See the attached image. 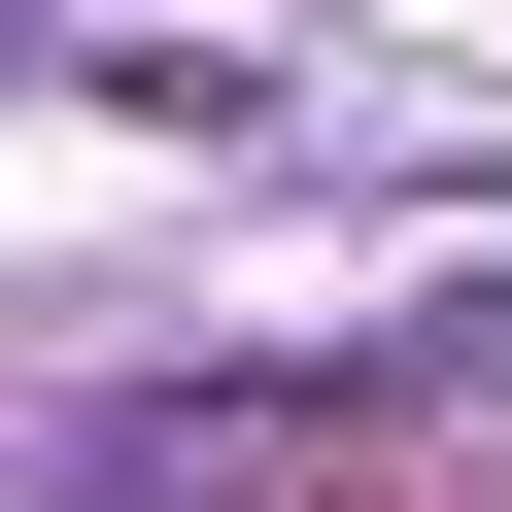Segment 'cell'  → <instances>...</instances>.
<instances>
[{
    "label": "cell",
    "mask_w": 512,
    "mask_h": 512,
    "mask_svg": "<svg viewBox=\"0 0 512 512\" xmlns=\"http://www.w3.org/2000/svg\"><path fill=\"white\" fill-rule=\"evenodd\" d=\"M478 342H512V308H478Z\"/></svg>",
    "instance_id": "cell-1"
}]
</instances>
